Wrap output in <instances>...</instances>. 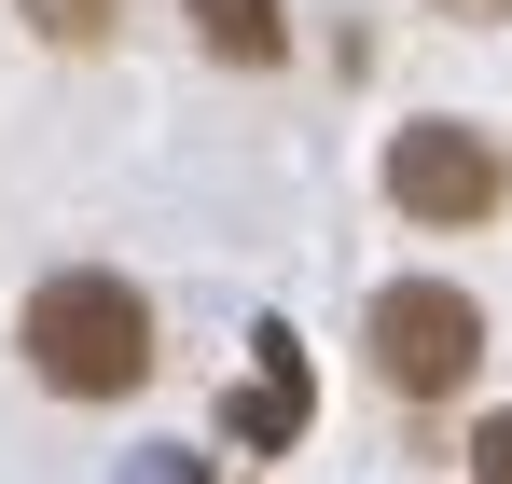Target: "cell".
Returning <instances> with one entry per match:
<instances>
[{
	"label": "cell",
	"mask_w": 512,
	"mask_h": 484,
	"mask_svg": "<svg viewBox=\"0 0 512 484\" xmlns=\"http://www.w3.org/2000/svg\"><path fill=\"white\" fill-rule=\"evenodd\" d=\"M42 42H111V0H28Z\"/></svg>",
	"instance_id": "cell-6"
},
{
	"label": "cell",
	"mask_w": 512,
	"mask_h": 484,
	"mask_svg": "<svg viewBox=\"0 0 512 484\" xmlns=\"http://www.w3.org/2000/svg\"><path fill=\"white\" fill-rule=\"evenodd\" d=\"M443 14H499V0H443Z\"/></svg>",
	"instance_id": "cell-8"
},
{
	"label": "cell",
	"mask_w": 512,
	"mask_h": 484,
	"mask_svg": "<svg viewBox=\"0 0 512 484\" xmlns=\"http://www.w3.org/2000/svg\"><path fill=\"white\" fill-rule=\"evenodd\" d=\"M471 484H512V415H485V429H471Z\"/></svg>",
	"instance_id": "cell-7"
},
{
	"label": "cell",
	"mask_w": 512,
	"mask_h": 484,
	"mask_svg": "<svg viewBox=\"0 0 512 484\" xmlns=\"http://www.w3.org/2000/svg\"><path fill=\"white\" fill-rule=\"evenodd\" d=\"M360 332H374V374H388L402 402H457V388H471V360H485V305H471V291H443V277H388Z\"/></svg>",
	"instance_id": "cell-2"
},
{
	"label": "cell",
	"mask_w": 512,
	"mask_h": 484,
	"mask_svg": "<svg viewBox=\"0 0 512 484\" xmlns=\"http://www.w3.org/2000/svg\"><path fill=\"white\" fill-rule=\"evenodd\" d=\"M14 346H28V374H42L56 402H125V388L153 374V305H139L111 263H70V277L28 291Z\"/></svg>",
	"instance_id": "cell-1"
},
{
	"label": "cell",
	"mask_w": 512,
	"mask_h": 484,
	"mask_svg": "<svg viewBox=\"0 0 512 484\" xmlns=\"http://www.w3.org/2000/svg\"><path fill=\"white\" fill-rule=\"evenodd\" d=\"M250 388H236V402H222V429H236V443H250V457H277V443H291V429H305V415H319V374H305V346H291V319H263L250 332Z\"/></svg>",
	"instance_id": "cell-4"
},
{
	"label": "cell",
	"mask_w": 512,
	"mask_h": 484,
	"mask_svg": "<svg viewBox=\"0 0 512 484\" xmlns=\"http://www.w3.org/2000/svg\"><path fill=\"white\" fill-rule=\"evenodd\" d=\"M388 194H402L416 222H443V236H471V222L512 208V153L485 125H402V139H388Z\"/></svg>",
	"instance_id": "cell-3"
},
{
	"label": "cell",
	"mask_w": 512,
	"mask_h": 484,
	"mask_svg": "<svg viewBox=\"0 0 512 484\" xmlns=\"http://www.w3.org/2000/svg\"><path fill=\"white\" fill-rule=\"evenodd\" d=\"M194 42L236 56V70H277V56H291V14H277V0H194Z\"/></svg>",
	"instance_id": "cell-5"
}]
</instances>
